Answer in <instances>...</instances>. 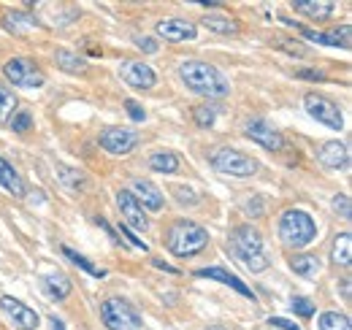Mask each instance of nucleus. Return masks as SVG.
Returning <instances> with one entry per match:
<instances>
[{
    "label": "nucleus",
    "instance_id": "f257e3e1",
    "mask_svg": "<svg viewBox=\"0 0 352 330\" xmlns=\"http://www.w3.org/2000/svg\"><path fill=\"white\" fill-rule=\"evenodd\" d=\"M179 79L184 87L206 100H222L230 95V82L225 79L220 68H214L212 63L204 60H187L179 65Z\"/></svg>",
    "mask_w": 352,
    "mask_h": 330
},
{
    "label": "nucleus",
    "instance_id": "f03ea898",
    "mask_svg": "<svg viewBox=\"0 0 352 330\" xmlns=\"http://www.w3.org/2000/svg\"><path fill=\"white\" fill-rule=\"evenodd\" d=\"M228 244H230L233 257H236L247 271H252V274H261V271H265V268L271 265V260L265 257V252H263V239H261V233H258L255 228H250V225L233 228Z\"/></svg>",
    "mask_w": 352,
    "mask_h": 330
},
{
    "label": "nucleus",
    "instance_id": "7ed1b4c3",
    "mask_svg": "<svg viewBox=\"0 0 352 330\" xmlns=\"http://www.w3.org/2000/svg\"><path fill=\"white\" fill-rule=\"evenodd\" d=\"M166 247L176 257H195L209 247V233L195 222L176 219L166 233Z\"/></svg>",
    "mask_w": 352,
    "mask_h": 330
},
{
    "label": "nucleus",
    "instance_id": "20e7f679",
    "mask_svg": "<svg viewBox=\"0 0 352 330\" xmlns=\"http://www.w3.org/2000/svg\"><path fill=\"white\" fill-rule=\"evenodd\" d=\"M317 236V225L301 208H287L279 217V241L287 249H304L314 241Z\"/></svg>",
    "mask_w": 352,
    "mask_h": 330
},
{
    "label": "nucleus",
    "instance_id": "39448f33",
    "mask_svg": "<svg viewBox=\"0 0 352 330\" xmlns=\"http://www.w3.org/2000/svg\"><path fill=\"white\" fill-rule=\"evenodd\" d=\"M209 163H212V168H214L217 173H225V176H239V179L255 176V173H258V168H261V163H258L255 157H250V155H244V152H239V149H230V146H220V149H214V152H212V157H209Z\"/></svg>",
    "mask_w": 352,
    "mask_h": 330
},
{
    "label": "nucleus",
    "instance_id": "423d86ee",
    "mask_svg": "<svg viewBox=\"0 0 352 330\" xmlns=\"http://www.w3.org/2000/svg\"><path fill=\"white\" fill-rule=\"evenodd\" d=\"M100 320L109 330H141V314L125 298H106L100 303Z\"/></svg>",
    "mask_w": 352,
    "mask_h": 330
},
{
    "label": "nucleus",
    "instance_id": "0eeeda50",
    "mask_svg": "<svg viewBox=\"0 0 352 330\" xmlns=\"http://www.w3.org/2000/svg\"><path fill=\"white\" fill-rule=\"evenodd\" d=\"M3 74L6 79L14 84V87H22V89H36V87H44V71L30 60V57H14L3 65Z\"/></svg>",
    "mask_w": 352,
    "mask_h": 330
},
{
    "label": "nucleus",
    "instance_id": "6e6552de",
    "mask_svg": "<svg viewBox=\"0 0 352 330\" xmlns=\"http://www.w3.org/2000/svg\"><path fill=\"white\" fill-rule=\"evenodd\" d=\"M304 106H307L309 117L322 122L325 127H331V130H342L344 127V117H342L339 106L331 98H325V95H307Z\"/></svg>",
    "mask_w": 352,
    "mask_h": 330
},
{
    "label": "nucleus",
    "instance_id": "1a4fd4ad",
    "mask_svg": "<svg viewBox=\"0 0 352 330\" xmlns=\"http://www.w3.org/2000/svg\"><path fill=\"white\" fill-rule=\"evenodd\" d=\"M98 144H100L103 152L122 157V155H131L133 149L138 146V133L131 130V127H106L100 133Z\"/></svg>",
    "mask_w": 352,
    "mask_h": 330
},
{
    "label": "nucleus",
    "instance_id": "9d476101",
    "mask_svg": "<svg viewBox=\"0 0 352 330\" xmlns=\"http://www.w3.org/2000/svg\"><path fill=\"white\" fill-rule=\"evenodd\" d=\"M244 135L252 138L255 144H261L268 152H282V149H285V135H282L274 124L265 122L263 117L247 120V122H244Z\"/></svg>",
    "mask_w": 352,
    "mask_h": 330
},
{
    "label": "nucleus",
    "instance_id": "9b49d317",
    "mask_svg": "<svg viewBox=\"0 0 352 330\" xmlns=\"http://www.w3.org/2000/svg\"><path fill=\"white\" fill-rule=\"evenodd\" d=\"M0 309H3V314L8 317V322L16 330H36L38 322H41V317L30 306H25L22 300H16L11 295H3L0 298Z\"/></svg>",
    "mask_w": 352,
    "mask_h": 330
},
{
    "label": "nucleus",
    "instance_id": "f8f14e48",
    "mask_svg": "<svg viewBox=\"0 0 352 330\" xmlns=\"http://www.w3.org/2000/svg\"><path fill=\"white\" fill-rule=\"evenodd\" d=\"M155 33L160 38H166L168 43H184V41H195L198 38V28L182 16H171V19H163L157 22Z\"/></svg>",
    "mask_w": 352,
    "mask_h": 330
},
{
    "label": "nucleus",
    "instance_id": "ddd939ff",
    "mask_svg": "<svg viewBox=\"0 0 352 330\" xmlns=\"http://www.w3.org/2000/svg\"><path fill=\"white\" fill-rule=\"evenodd\" d=\"M120 76H122V82L128 84V87H133V89H152V87L157 84V74H155L146 63H141V60H128V63H122Z\"/></svg>",
    "mask_w": 352,
    "mask_h": 330
},
{
    "label": "nucleus",
    "instance_id": "4468645a",
    "mask_svg": "<svg viewBox=\"0 0 352 330\" xmlns=\"http://www.w3.org/2000/svg\"><path fill=\"white\" fill-rule=\"evenodd\" d=\"M117 206H120V214L122 219L131 225L133 230H149V219H146V211L141 208V204L133 198L131 190H120L117 192Z\"/></svg>",
    "mask_w": 352,
    "mask_h": 330
},
{
    "label": "nucleus",
    "instance_id": "2eb2a0df",
    "mask_svg": "<svg viewBox=\"0 0 352 330\" xmlns=\"http://www.w3.org/2000/svg\"><path fill=\"white\" fill-rule=\"evenodd\" d=\"M133 198L141 204L144 211H163L166 206V198H163V192H160V187H155L152 182H146V179H138L135 184H133Z\"/></svg>",
    "mask_w": 352,
    "mask_h": 330
},
{
    "label": "nucleus",
    "instance_id": "dca6fc26",
    "mask_svg": "<svg viewBox=\"0 0 352 330\" xmlns=\"http://www.w3.org/2000/svg\"><path fill=\"white\" fill-rule=\"evenodd\" d=\"M317 160L325 165V168H347L350 165V149L342 144V141H325L320 149H317Z\"/></svg>",
    "mask_w": 352,
    "mask_h": 330
},
{
    "label": "nucleus",
    "instance_id": "f3484780",
    "mask_svg": "<svg viewBox=\"0 0 352 330\" xmlns=\"http://www.w3.org/2000/svg\"><path fill=\"white\" fill-rule=\"evenodd\" d=\"M195 276H201V279H214V282H222V285H228V287H233L239 295H244L247 300H255V292L247 287L241 279H236L230 271H225V268H217V265H209V268H201V271H195Z\"/></svg>",
    "mask_w": 352,
    "mask_h": 330
},
{
    "label": "nucleus",
    "instance_id": "a211bd4d",
    "mask_svg": "<svg viewBox=\"0 0 352 330\" xmlns=\"http://www.w3.org/2000/svg\"><path fill=\"white\" fill-rule=\"evenodd\" d=\"M41 22H38V16L36 14H28V11H8L6 16H3V28L8 30V33H14V36H28L30 30H36Z\"/></svg>",
    "mask_w": 352,
    "mask_h": 330
},
{
    "label": "nucleus",
    "instance_id": "6ab92c4d",
    "mask_svg": "<svg viewBox=\"0 0 352 330\" xmlns=\"http://www.w3.org/2000/svg\"><path fill=\"white\" fill-rule=\"evenodd\" d=\"M41 285H44L46 295H49V298H54V300H65V298L74 292L71 279H68L65 274H60V271H54V274H44Z\"/></svg>",
    "mask_w": 352,
    "mask_h": 330
},
{
    "label": "nucleus",
    "instance_id": "aec40b11",
    "mask_svg": "<svg viewBox=\"0 0 352 330\" xmlns=\"http://www.w3.org/2000/svg\"><path fill=\"white\" fill-rule=\"evenodd\" d=\"M290 268L296 274H301L304 279H317L320 271H322V260L317 254H309V252H298L290 257Z\"/></svg>",
    "mask_w": 352,
    "mask_h": 330
},
{
    "label": "nucleus",
    "instance_id": "412c9836",
    "mask_svg": "<svg viewBox=\"0 0 352 330\" xmlns=\"http://www.w3.org/2000/svg\"><path fill=\"white\" fill-rule=\"evenodd\" d=\"M296 11L304 14L307 19L325 22V19H331V14L336 11V3H328V0H301V3H296Z\"/></svg>",
    "mask_w": 352,
    "mask_h": 330
},
{
    "label": "nucleus",
    "instance_id": "4be33fe9",
    "mask_svg": "<svg viewBox=\"0 0 352 330\" xmlns=\"http://www.w3.org/2000/svg\"><path fill=\"white\" fill-rule=\"evenodd\" d=\"M201 25H204L206 30L217 33V36H239V33H241V25H239L236 19H230L228 14H206V16L201 19Z\"/></svg>",
    "mask_w": 352,
    "mask_h": 330
},
{
    "label": "nucleus",
    "instance_id": "5701e85b",
    "mask_svg": "<svg viewBox=\"0 0 352 330\" xmlns=\"http://www.w3.org/2000/svg\"><path fill=\"white\" fill-rule=\"evenodd\" d=\"M0 187H3L6 192H11L14 198H22V195L28 192L22 176L14 170V165L8 163V160H3V157H0Z\"/></svg>",
    "mask_w": 352,
    "mask_h": 330
},
{
    "label": "nucleus",
    "instance_id": "b1692460",
    "mask_svg": "<svg viewBox=\"0 0 352 330\" xmlns=\"http://www.w3.org/2000/svg\"><path fill=\"white\" fill-rule=\"evenodd\" d=\"M54 65L65 74H85L87 71V60L71 49H57L54 52Z\"/></svg>",
    "mask_w": 352,
    "mask_h": 330
},
{
    "label": "nucleus",
    "instance_id": "393cba45",
    "mask_svg": "<svg viewBox=\"0 0 352 330\" xmlns=\"http://www.w3.org/2000/svg\"><path fill=\"white\" fill-rule=\"evenodd\" d=\"M57 179H60V184L68 187L71 192H82V190H87L89 187L87 176H85L82 170L71 168V165H60V168H57Z\"/></svg>",
    "mask_w": 352,
    "mask_h": 330
},
{
    "label": "nucleus",
    "instance_id": "a878e982",
    "mask_svg": "<svg viewBox=\"0 0 352 330\" xmlns=\"http://www.w3.org/2000/svg\"><path fill=\"white\" fill-rule=\"evenodd\" d=\"M146 163L157 173H179L182 170V157L174 152H155V155H149Z\"/></svg>",
    "mask_w": 352,
    "mask_h": 330
},
{
    "label": "nucleus",
    "instance_id": "bb28decb",
    "mask_svg": "<svg viewBox=\"0 0 352 330\" xmlns=\"http://www.w3.org/2000/svg\"><path fill=\"white\" fill-rule=\"evenodd\" d=\"M331 260L342 268H350L352 263V233H342L333 239V252H331Z\"/></svg>",
    "mask_w": 352,
    "mask_h": 330
},
{
    "label": "nucleus",
    "instance_id": "cd10ccee",
    "mask_svg": "<svg viewBox=\"0 0 352 330\" xmlns=\"http://www.w3.org/2000/svg\"><path fill=\"white\" fill-rule=\"evenodd\" d=\"M60 252H63V254H65V257H68V260H71V263H74L76 268H82L85 274H89L92 279H106V268L95 265L92 260H87V257H82L79 252H74L71 247H60Z\"/></svg>",
    "mask_w": 352,
    "mask_h": 330
},
{
    "label": "nucleus",
    "instance_id": "c85d7f7f",
    "mask_svg": "<svg viewBox=\"0 0 352 330\" xmlns=\"http://www.w3.org/2000/svg\"><path fill=\"white\" fill-rule=\"evenodd\" d=\"M320 330H352V322L342 311H325L320 317Z\"/></svg>",
    "mask_w": 352,
    "mask_h": 330
},
{
    "label": "nucleus",
    "instance_id": "c756f323",
    "mask_svg": "<svg viewBox=\"0 0 352 330\" xmlns=\"http://www.w3.org/2000/svg\"><path fill=\"white\" fill-rule=\"evenodd\" d=\"M16 95L8 89V87H3L0 84V122H8L11 117H14V111H16Z\"/></svg>",
    "mask_w": 352,
    "mask_h": 330
},
{
    "label": "nucleus",
    "instance_id": "7c9ffc66",
    "mask_svg": "<svg viewBox=\"0 0 352 330\" xmlns=\"http://www.w3.org/2000/svg\"><path fill=\"white\" fill-rule=\"evenodd\" d=\"M271 46L279 52H287L293 57H309V46L304 41H296V38H276V41H271Z\"/></svg>",
    "mask_w": 352,
    "mask_h": 330
},
{
    "label": "nucleus",
    "instance_id": "2f4dec72",
    "mask_svg": "<svg viewBox=\"0 0 352 330\" xmlns=\"http://www.w3.org/2000/svg\"><path fill=\"white\" fill-rule=\"evenodd\" d=\"M8 124H11V130H16V133H28V130L33 127V114H30L28 109H16L14 117L8 120Z\"/></svg>",
    "mask_w": 352,
    "mask_h": 330
},
{
    "label": "nucleus",
    "instance_id": "473e14b6",
    "mask_svg": "<svg viewBox=\"0 0 352 330\" xmlns=\"http://www.w3.org/2000/svg\"><path fill=\"white\" fill-rule=\"evenodd\" d=\"M265 206H268V201H265L263 195H252L250 201H244V214L247 217H252V219H258V217H263L265 214Z\"/></svg>",
    "mask_w": 352,
    "mask_h": 330
},
{
    "label": "nucleus",
    "instance_id": "72a5a7b5",
    "mask_svg": "<svg viewBox=\"0 0 352 330\" xmlns=\"http://www.w3.org/2000/svg\"><path fill=\"white\" fill-rule=\"evenodd\" d=\"M290 309L296 311V317H304V320H309V317H314V303L309 300V298H301V295H296L293 300H290Z\"/></svg>",
    "mask_w": 352,
    "mask_h": 330
},
{
    "label": "nucleus",
    "instance_id": "f704fd0d",
    "mask_svg": "<svg viewBox=\"0 0 352 330\" xmlns=\"http://www.w3.org/2000/svg\"><path fill=\"white\" fill-rule=\"evenodd\" d=\"M214 117H217V111L209 109V106H198V109H192V120H195L198 127H212V124H214Z\"/></svg>",
    "mask_w": 352,
    "mask_h": 330
},
{
    "label": "nucleus",
    "instance_id": "c9c22d12",
    "mask_svg": "<svg viewBox=\"0 0 352 330\" xmlns=\"http://www.w3.org/2000/svg\"><path fill=\"white\" fill-rule=\"evenodd\" d=\"M333 211H336L342 219H350V217H352L350 198H347V195H336V198H333Z\"/></svg>",
    "mask_w": 352,
    "mask_h": 330
},
{
    "label": "nucleus",
    "instance_id": "e433bc0d",
    "mask_svg": "<svg viewBox=\"0 0 352 330\" xmlns=\"http://www.w3.org/2000/svg\"><path fill=\"white\" fill-rule=\"evenodd\" d=\"M133 43H135L141 52H146V54H155V52H157V41H155V38H146V36H135V38H133Z\"/></svg>",
    "mask_w": 352,
    "mask_h": 330
},
{
    "label": "nucleus",
    "instance_id": "4c0bfd02",
    "mask_svg": "<svg viewBox=\"0 0 352 330\" xmlns=\"http://www.w3.org/2000/svg\"><path fill=\"white\" fill-rule=\"evenodd\" d=\"M125 109H128V114H131L133 122H144V120H146V111H144L135 100H125Z\"/></svg>",
    "mask_w": 352,
    "mask_h": 330
},
{
    "label": "nucleus",
    "instance_id": "58836bf2",
    "mask_svg": "<svg viewBox=\"0 0 352 330\" xmlns=\"http://www.w3.org/2000/svg\"><path fill=\"white\" fill-rule=\"evenodd\" d=\"M174 195L179 204H198V195L192 190H184V187H174Z\"/></svg>",
    "mask_w": 352,
    "mask_h": 330
},
{
    "label": "nucleus",
    "instance_id": "ea45409f",
    "mask_svg": "<svg viewBox=\"0 0 352 330\" xmlns=\"http://www.w3.org/2000/svg\"><path fill=\"white\" fill-rule=\"evenodd\" d=\"M296 79H304V82H325V76L320 71H296Z\"/></svg>",
    "mask_w": 352,
    "mask_h": 330
},
{
    "label": "nucleus",
    "instance_id": "a19ab883",
    "mask_svg": "<svg viewBox=\"0 0 352 330\" xmlns=\"http://www.w3.org/2000/svg\"><path fill=\"white\" fill-rule=\"evenodd\" d=\"M120 230H122V236H125V239L131 241L133 247H135V249H144V252H146V244H144V241H141V239H138V236L133 233L131 228H120Z\"/></svg>",
    "mask_w": 352,
    "mask_h": 330
},
{
    "label": "nucleus",
    "instance_id": "79ce46f5",
    "mask_svg": "<svg viewBox=\"0 0 352 330\" xmlns=\"http://www.w3.org/2000/svg\"><path fill=\"white\" fill-rule=\"evenodd\" d=\"M268 322H271V325H276V328H282V330H301L296 322H290V320H285V317H271Z\"/></svg>",
    "mask_w": 352,
    "mask_h": 330
},
{
    "label": "nucleus",
    "instance_id": "37998d69",
    "mask_svg": "<svg viewBox=\"0 0 352 330\" xmlns=\"http://www.w3.org/2000/svg\"><path fill=\"white\" fill-rule=\"evenodd\" d=\"M152 265H155V268H160V271H166V274H174V276H179V274H182L179 268H174V265H168L166 260H155Z\"/></svg>",
    "mask_w": 352,
    "mask_h": 330
},
{
    "label": "nucleus",
    "instance_id": "c03bdc74",
    "mask_svg": "<svg viewBox=\"0 0 352 330\" xmlns=\"http://www.w3.org/2000/svg\"><path fill=\"white\" fill-rule=\"evenodd\" d=\"M49 322H52V330H65L63 320H57V317H49Z\"/></svg>",
    "mask_w": 352,
    "mask_h": 330
},
{
    "label": "nucleus",
    "instance_id": "a18cd8bd",
    "mask_svg": "<svg viewBox=\"0 0 352 330\" xmlns=\"http://www.w3.org/2000/svg\"><path fill=\"white\" fill-rule=\"evenodd\" d=\"M342 292H344V300H350V279L342 282Z\"/></svg>",
    "mask_w": 352,
    "mask_h": 330
},
{
    "label": "nucleus",
    "instance_id": "49530a36",
    "mask_svg": "<svg viewBox=\"0 0 352 330\" xmlns=\"http://www.w3.org/2000/svg\"><path fill=\"white\" fill-rule=\"evenodd\" d=\"M206 330H225L222 325H212V328H206Z\"/></svg>",
    "mask_w": 352,
    "mask_h": 330
}]
</instances>
